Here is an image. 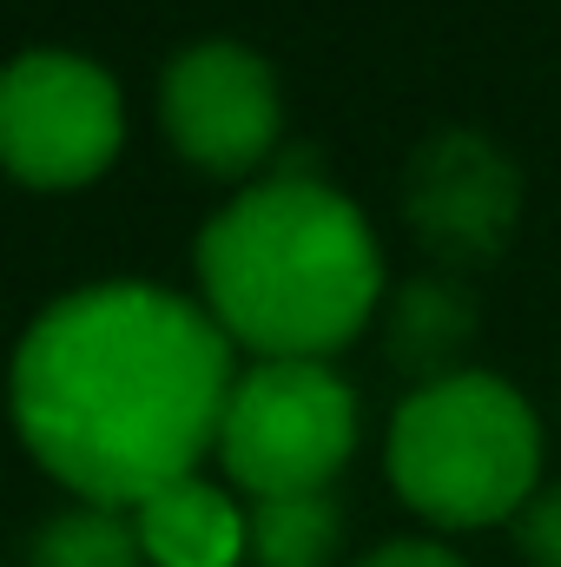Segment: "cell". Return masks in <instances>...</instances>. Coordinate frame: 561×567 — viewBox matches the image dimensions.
<instances>
[{"mask_svg":"<svg viewBox=\"0 0 561 567\" xmlns=\"http://www.w3.org/2000/svg\"><path fill=\"white\" fill-rule=\"evenodd\" d=\"M232 337L159 284H93L40 310L7 370L27 455L80 502L140 508L185 482L232 403Z\"/></svg>","mask_w":561,"mask_h":567,"instance_id":"6da1fadb","label":"cell"},{"mask_svg":"<svg viewBox=\"0 0 561 567\" xmlns=\"http://www.w3.org/2000/svg\"><path fill=\"white\" fill-rule=\"evenodd\" d=\"M205 317L265 363H324L384 303V258L350 198L317 178L245 185L198 231Z\"/></svg>","mask_w":561,"mask_h":567,"instance_id":"7a4b0ae2","label":"cell"},{"mask_svg":"<svg viewBox=\"0 0 561 567\" xmlns=\"http://www.w3.org/2000/svg\"><path fill=\"white\" fill-rule=\"evenodd\" d=\"M542 423L516 383L462 370L410 390L390 423V482L442 528H489L536 502Z\"/></svg>","mask_w":561,"mask_h":567,"instance_id":"3957f363","label":"cell"},{"mask_svg":"<svg viewBox=\"0 0 561 567\" xmlns=\"http://www.w3.org/2000/svg\"><path fill=\"white\" fill-rule=\"evenodd\" d=\"M350 449H357V396L330 363H258L232 383L218 462L252 502L330 488Z\"/></svg>","mask_w":561,"mask_h":567,"instance_id":"277c9868","label":"cell"},{"mask_svg":"<svg viewBox=\"0 0 561 567\" xmlns=\"http://www.w3.org/2000/svg\"><path fill=\"white\" fill-rule=\"evenodd\" d=\"M126 140V106L106 66L80 53H20L0 66V165L33 192L93 185Z\"/></svg>","mask_w":561,"mask_h":567,"instance_id":"5b68a950","label":"cell"},{"mask_svg":"<svg viewBox=\"0 0 561 567\" xmlns=\"http://www.w3.org/2000/svg\"><path fill=\"white\" fill-rule=\"evenodd\" d=\"M159 126L185 165L212 178H245L278 152V73L238 40L185 47L159 80Z\"/></svg>","mask_w":561,"mask_h":567,"instance_id":"8992f818","label":"cell"},{"mask_svg":"<svg viewBox=\"0 0 561 567\" xmlns=\"http://www.w3.org/2000/svg\"><path fill=\"white\" fill-rule=\"evenodd\" d=\"M404 218L429 258L449 271H476L509 251L522 218V172L502 145L469 126H442L410 152L404 172Z\"/></svg>","mask_w":561,"mask_h":567,"instance_id":"52a82bcc","label":"cell"},{"mask_svg":"<svg viewBox=\"0 0 561 567\" xmlns=\"http://www.w3.org/2000/svg\"><path fill=\"white\" fill-rule=\"evenodd\" d=\"M476 323H482V317H476L469 284L410 278L390 297V310H384V357H390V370H404L417 390L449 383V377H462V357H469V343H476Z\"/></svg>","mask_w":561,"mask_h":567,"instance_id":"ba28073f","label":"cell"},{"mask_svg":"<svg viewBox=\"0 0 561 567\" xmlns=\"http://www.w3.org/2000/svg\"><path fill=\"white\" fill-rule=\"evenodd\" d=\"M140 548L152 567H238L245 555V515L225 488L185 475L133 508Z\"/></svg>","mask_w":561,"mask_h":567,"instance_id":"9c48e42d","label":"cell"},{"mask_svg":"<svg viewBox=\"0 0 561 567\" xmlns=\"http://www.w3.org/2000/svg\"><path fill=\"white\" fill-rule=\"evenodd\" d=\"M344 548V508L317 495H265L245 508V561L252 567H330Z\"/></svg>","mask_w":561,"mask_h":567,"instance_id":"30bf717a","label":"cell"},{"mask_svg":"<svg viewBox=\"0 0 561 567\" xmlns=\"http://www.w3.org/2000/svg\"><path fill=\"white\" fill-rule=\"evenodd\" d=\"M27 567H152L140 548V528L126 508H100V502H73L53 522H40Z\"/></svg>","mask_w":561,"mask_h":567,"instance_id":"8fae6325","label":"cell"},{"mask_svg":"<svg viewBox=\"0 0 561 567\" xmlns=\"http://www.w3.org/2000/svg\"><path fill=\"white\" fill-rule=\"evenodd\" d=\"M516 548L529 567H561V482L536 488V502L516 515Z\"/></svg>","mask_w":561,"mask_h":567,"instance_id":"7c38bea8","label":"cell"},{"mask_svg":"<svg viewBox=\"0 0 561 567\" xmlns=\"http://www.w3.org/2000/svg\"><path fill=\"white\" fill-rule=\"evenodd\" d=\"M357 567H469V561L449 555V548H436V542H384V548H370Z\"/></svg>","mask_w":561,"mask_h":567,"instance_id":"4fadbf2b","label":"cell"}]
</instances>
